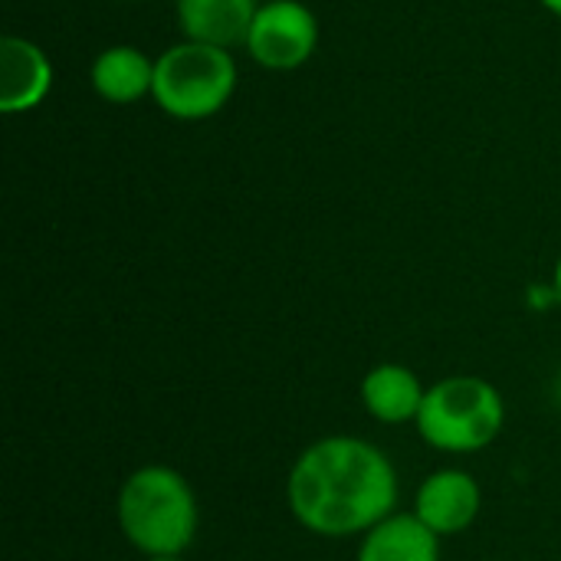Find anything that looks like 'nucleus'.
<instances>
[{
  "label": "nucleus",
  "instance_id": "obj_1",
  "mask_svg": "<svg viewBox=\"0 0 561 561\" xmlns=\"http://www.w3.org/2000/svg\"><path fill=\"white\" fill-rule=\"evenodd\" d=\"M286 500L296 523L312 536H365L394 513L398 473L368 440L322 437L296 457Z\"/></svg>",
  "mask_w": 561,
  "mask_h": 561
},
{
  "label": "nucleus",
  "instance_id": "obj_2",
  "mask_svg": "<svg viewBox=\"0 0 561 561\" xmlns=\"http://www.w3.org/2000/svg\"><path fill=\"white\" fill-rule=\"evenodd\" d=\"M197 496L171 467H141L118 490V526L145 559L184 556L197 536Z\"/></svg>",
  "mask_w": 561,
  "mask_h": 561
},
{
  "label": "nucleus",
  "instance_id": "obj_3",
  "mask_svg": "<svg viewBox=\"0 0 561 561\" xmlns=\"http://www.w3.org/2000/svg\"><path fill=\"white\" fill-rule=\"evenodd\" d=\"M506 424L503 394L477 375H454L427 388L417 434L444 454H477L490 447Z\"/></svg>",
  "mask_w": 561,
  "mask_h": 561
},
{
  "label": "nucleus",
  "instance_id": "obj_4",
  "mask_svg": "<svg viewBox=\"0 0 561 561\" xmlns=\"http://www.w3.org/2000/svg\"><path fill=\"white\" fill-rule=\"evenodd\" d=\"M237 89V66L230 49L207 43H178L154 62V102L184 122L217 115Z\"/></svg>",
  "mask_w": 561,
  "mask_h": 561
},
{
  "label": "nucleus",
  "instance_id": "obj_5",
  "mask_svg": "<svg viewBox=\"0 0 561 561\" xmlns=\"http://www.w3.org/2000/svg\"><path fill=\"white\" fill-rule=\"evenodd\" d=\"M319 46V23L299 0H270L256 10L247 36L250 56L266 69H296Z\"/></svg>",
  "mask_w": 561,
  "mask_h": 561
},
{
  "label": "nucleus",
  "instance_id": "obj_6",
  "mask_svg": "<svg viewBox=\"0 0 561 561\" xmlns=\"http://www.w3.org/2000/svg\"><path fill=\"white\" fill-rule=\"evenodd\" d=\"M480 483L467 470H437L421 483L414 496V516L440 539L470 529L480 516Z\"/></svg>",
  "mask_w": 561,
  "mask_h": 561
},
{
  "label": "nucleus",
  "instance_id": "obj_7",
  "mask_svg": "<svg viewBox=\"0 0 561 561\" xmlns=\"http://www.w3.org/2000/svg\"><path fill=\"white\" fill-rule=\"evenodd\" d=\"M53 85V66L46 53L23 39L3 36L0 39V108L7 115L36 108Z\"/></svg>",
  "mask_w": 561,
  "mask_h": 561
},
{
  "label": "nucleus",
  "instance_id": "obj_8",
  "mask_svg": "<svg viewBox=\"0 0 561 561\" xmlns=\"http://www.w3.org/2000/svg\"><path fill=\"white\" fill-rule=\"evenodd\" d=\"M256 10V0H178V23L191 43L230 49L247 43Z\"/></svg>",
  "mask_w": 561,
  "mask_h": 561
},
{
  "label": "nucleus",
  "instance_id": "obj_9",
  "mask_svg": "<svg viewBox=\"0 0 561 561\" xmlns=\"http://www.w3.org/2000/svg\"><path fill=\"white\" fill-rule=\"evenodd\" d=\"M427 388L408 365H378L362 378V404L381 424L417 421Z\"/></svg>",
  "mask_w": 561,
  "mask_h": 561
},
{
  "label": "nucleus",
  "instance_id": "obj_10",
  "mask_svg": "<svg viewBox=\"0 0 561 561\" xmlns=\"http://www.w3.org/2000/svg\"><path fill=\"white\" fill-rule=\"evenodd\" d=\"M358 561H440V536L414 513H391L365 533Z\"/></svg>",
  "mask_w": 561,
  "mask_h": 561
},
{
  "label": "nucleus",
  "instance_id": "obj_11",
  "mask_svg": "<svg viewBox=\"0 0 561 561\" xmlns=\"http://www.w3.org/2000/svg\"><path fill=\"white\" fill-rule=\"evenodd\" d=\"M154 85V62L135 46H112L92 62V89L115 105L138 102Z\"/></svg>",
  "mask_w": 561,
  "mask_h": 561
},
{
  "label": "nucleus",
  "instance_id": "obj_12",
  "mask_svg": "<svg viewBox=\"0 0 561 561\" xmlns=\"http://www.w3.org/2000/svg\"><path fill=\"white\" fill-rule=\"evenodd\" d=\"M542 3H546V7H549L552 13H559V16H561V0H542Z\"/></svg>",
  "mask_w": 561,
  "mask_h": 561
},
{
  "label": "nucleus",
  "instance_id": "obj_13",
  "mask_svg": "<svg viewBox=\"0 0 561 561\" xmlns=\"http://www.w3.org/2000/svg\"><path fill=\"white\" fill-rule=\"evenodd\" d=\"M556 293H559V299H561V260H559V266H556Z\"/></svg>",
  "mask_w": 561,
  "mask_h": 561
},
{
  "label": "nucleus",
  "instance_id": "obj_14",
  "mask_svg": "<svg viewBox=\"0 0 561 561\" xmlns=\"http://www.w3.org/2000/svg\"><path fill=\"white\" fill-rule=\"evenodd\" d=\"M145 561H184L181 556H158V559H145Z\"/></svg>",
  "mask_w": 561,
  "mask_h": 561
}]
</instances>
